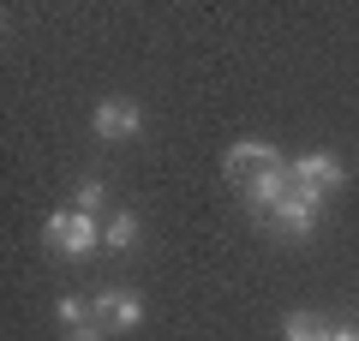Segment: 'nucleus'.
<instances>
[{"label":"nucleus","mask_w":359,"mask_h":341,"mask_svg":"<svg viewBox=\"0 0 359 341\" xmlns=\"http://www.w3.org/2000/svg\"><path fill=\"white\" fill-rule=\"evenodd\" d=\"M318 203H323V192H318V186H299V180H294V192H287V198L276 203L269 215H276V227H282L287 240H306L311 222H318Z\"/></svg>","instance_id":"f03ea898"},{"label":"nucleus","mask_w":359,"mask_h":341,"mask_svg":"<svg viewBox=\"0 0 359 341\" xmlns=\"http://www.w3.org/2000/svg\"><path fill=\"white\" fill-rule=\"evenodd\" d=\"M330 329L335 323H323V317H311V312H287L282 317V335L287 341H330Z\"/></svg>","instance_id":"6e6552de"},{"label":"nucleus","mask_w":359,"mask_h":341,"mask_svg":"<svg viewBox=\"0 0 359 341\" xmlns=\"http://www.w3.org/2000/svg\"><path fill=\"white\" fill-rule=\"evenodd\" d=\"M66 341H102V329H96V323H84V329H72Z\"/></svg>","instance_id":"9b49d317"},{"label":"nucleus","mask_w":359,"mask_h":341,"mask_svg":"<svg viewBox=\"0 0 359 341\" xmlns=\"http://www.w3.org/2000/svg\"><path fill=\"white\" fill-rule=\"evenodd\" d=\"M54 317H60V323H72V329H84V300H72V293H66V300L54 305Z\"/></svg>","instance_id":"9d476101"},{"label":"nucleus","mask_w":359,"mask_h":341,"mask_svg":"<svg viewBox=\"0 0 359 341\" xmlns=\"http://www.w3.org/2000/svg\"><path fill=\"white\" fill-rule=\"evenodd\" d=\"M330 341H359V329H353V323H335V329H330Z\"/></svg>","instance_id":"f8f14e48"},{"label":"nucleus","mask_w":359,"mask_h":341,"mask_svg":"<svg viewBox=\"0 0 359 341\" xmlns=\"http://www.w3.org/2000/svg\"><path fill=\"white\" fill-rule=\"evenodd\" d=\"M90 126H96V138H138L144 132V108L126 102V96H108V102H96Z\"/></svg>","instance_id":"20e7f679"},{"label":"nucleus","mask_w":359,"mask_h":341,"mask_svg":"<svg viewBox=\"0 0 359 341\" xmlns=\"http://www.w3.org/2000/svg\"><path fill=\"white\" fill-rule=\"evenodd\" d=\"M42 246L60 258H90L102 252V215H84V210H54L48 227H42Z\"/></svg>","instance_id":"f257e3e1"},{"label":"nucleus","mask_w":359,"mask_h":341,"mask_svg":"<svg viewBox=\"0 0 359 341\" xmlns=\"http://www.w3.org/2000/svg\"><path fill=\"white\" fill-rule=\"evenodd\" d=\"M90 317L126 335V329H138V323H144V300H138L132 288H102L96 300H90Z\"/></svg>","instance_id":"7ed1b4c3"},{"label":"nucleus","mask_w":359,"mask_h":341,"mask_svg":"<svg viewBox=\"0 0 359 341\" xmlns=\"http://www.w3.org/2000/svg\"><path fill=\"white\" fill-rule=\"evenodd\" d=\"M102 246H108V252H132V246H138V215H132V210H114V215L102 222Z\"/></svg>","instance_id":"0eeeda50"},{"label":"nucleus","mask_w":359,"mask_h":341,"mask_svg":"<svg viewBox=\"0 0 359 341\" xmlns=\"http://www.w3.org/2000/svg\"><path fill=\"white\" fill-rule=\"evenodd\" d=\"M222 168H228V180L252 186L257 174H269V168H287V162L269 150V144H252V138H245V144H233V150H228V162H222Z\"/></svg>","instance_id":"39448f33"},{"label":"nucleus","mask_w":359,"mask_h":341,"mask_svg":"<svg viewBox=\"0 0 359 341\" xmlns=\"http://www.w3.org/2000/svg\"><path fill=\"white\" fill-rule=\"evenodd\" d=\"M72 210H84V215H102V180H96V174H84V180H78V198H72Z\"/></svg>","instance_id":"1a4fd4ad"},{"label":"nucleus","mask_w":359,"mask_h":341,"mask_svg":"<svg viewBox=\"0 0 359 341\" xmlns=\"http://www.w3.org/2000/svg\"><path fill=\"white\" fill-rule=\"evenodd\" d=\"M287 168H294V180H299V186H318V192L347 186L341 156H330V150H311V156H299V162H287Z\"/></svg>","instance_id":"423d86ee"}]
</instances>
